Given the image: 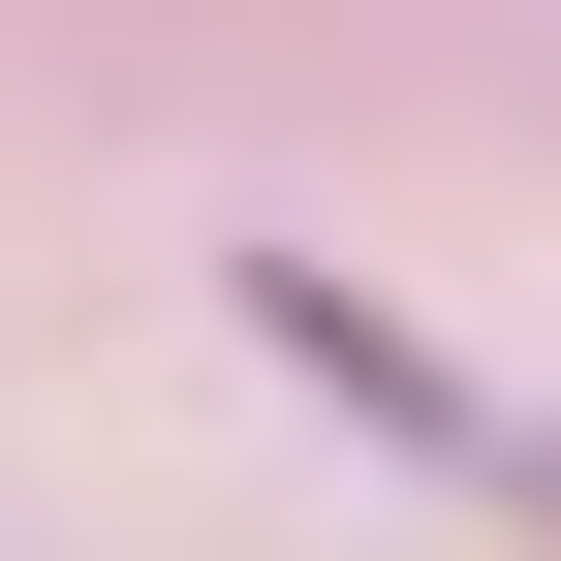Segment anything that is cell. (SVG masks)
<instances>
[{
	"label": "cell",
	"instance_id": "cell-1",
	"mask_svg": "<svg viewBox=\"0 0 561 561\" xmlns=\"http://www.w3.org/2000/svg\"><path fill=\"white\" fill-rule=\"evenodd\" d=\"M250 343H280V375H343V405H375V437H468V375H437V343H405V312H343L312 250H250Z\"/></svg>",
	"mask_w": 561,
	"mask_h": 561
},
{
	"label": "cell",
	"instance_id": "cell-2",
	"mask_svg": "<svg viewBox=\"0 0 561 561\" xmlns=\"http://www.w3.org/2000/svg\"><path fill=\"white\" fill-rule=\"evenodd\" d=\"M530 530H561V437H530Z\"/></svg>",
	"mask_w": 561,
	"mask_h": 561
}]
</instances>
